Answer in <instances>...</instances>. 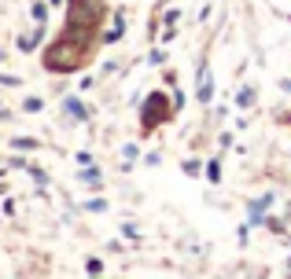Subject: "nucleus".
Returning <instances> with one entry per match:
<instances>
[{
	"mask_svg": "<svg viewBox=\"0 0 291 279\" xmlns=\"http://www.w3.org/2000/svg\"><path fill=\"white\" fill-rule=\"evenodd\" d=\"M0 59H4V55H0Z\"/></svg>",
	"mask_w": 291,
	"mask_h": 279,
	"instance_id": "4",
	"label": "nucleus"
},
{
	"mask_svg": "<svg viewBox=\"0 0 291 279\" xmlns=\"http://www.w3.org/2000/svg\"><path fill=\"white\" fill-rule=\"evenodd\" d=\"M67 107H70V114H74V118H89V114H85V107H81L78 99H67Z\"/></svg>",
	"mask_w": 291,
	"mask_h": 279,
	"instance_id": "2",
	"label": "nucleus"
},
{
	"mask_svg": "<svg viewBox=\"0 0 291 279\" xmlns=\"http://www.w3.org/2000/svg\"><path fill=\"white\" fill-rule=\"evenodd\" d=\"M210 96H214V81H210V70H203L199 74V99L210 103Z\"/></svg>",
	"mask_w": 291,
	"mask_h": 279,
	"instance_id": "1",
	"label": "nucleus"
},
{
	"mask_svg": "<svg viewBox=\"0 0 291 279\" xmlns=\"http://www.w3.org/2000/svg\"><path fill=\"white\" fill-rule=\"evenodd\" d=\"M15 147H19V151H30V147H37V140H26V136H22V140H15Z\"/></svg>",
	"mask_w": 291,
	"mask_h": 279,
	"instance_id": "3",
	"label": "nucleus"
}]
</instances>
